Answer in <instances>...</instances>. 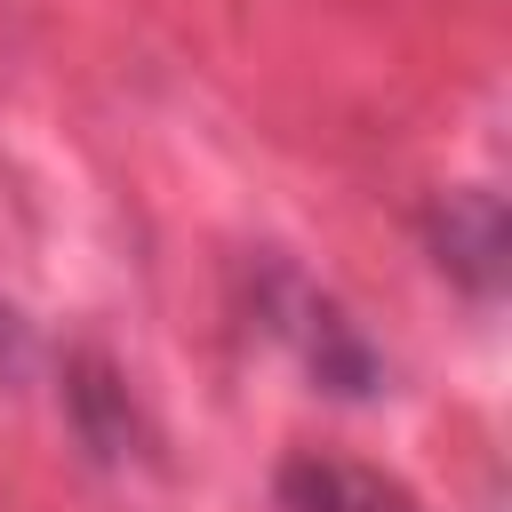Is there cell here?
<instances>
[{
	"mask_svg": "<svg viewBox=\"0 0 512 512\" xmlns=\"http://www.w3.org/2000/svg\"><path fill=\"white\" fill-rule=\"evenodd\" d=\"M24 360H32V328H24V312L0 296V376H16Z\"/></svg>",
	"mask_w": 512,
	"mask_h": 512,
	"instance_id": "5b68a950",
	"label": "cell"
},
{
	"mask_svg": "<svg viewBox=\"0 0 512 512\" xmlns=\"http://www.w3.org/2000/svg\"><path fill=\"white\" fill-rule=\"evenodd\" d=\"M64 400H72V416H80V440L96 448V456H120L128 448V392H120V376L96 360V352H72L64 360Z\"/></svg>",
	"mask_w": 512,
	"mask_h": 512,
	"instance_id": "277c9868",
	"label": "cell"
},
{
	"mask_svg": "<svg viewBox=\"0 0 512 512\" xmlns=\"http://www.w3.org/2000/svg\"><path fill=\"white\" fill-rule=\"evenodd\" d=\"M256 312H264V328L304 360V376L328 384L336 400H376V392H384V352H376V344L360 336V320H352L328 288H312L296 264L264 256V272H256Z\"/></svg>",
	"mask_w": 512,
	"mask_h": 512,
	"instance_id": "6da1fadb",
	"label": "cell"
},
{
	"mask_svg": "<svg viewBox=\"0 0 512 512\" xmlns=\"http://www.w3.org/2000/svg\"><path fill=\"white\" fill-rule=\"evenodd\" d=\"M432 256L456 288L496 296L504 288V208H496V192H448L432 208Z\"/></svg>",
	"mask_w": 512,
	"mask_h": 512,
	"instance_id": "3957f363",
	"label": "cell"
},
{
	"mask_svg": "<svg viewBox=\"0 0 512 512\" xmlns=\"http://www.w3.org/2000/svg\"><path fill=\"white\" fill-rule=\"evenodd\" d=\"M272 512H416V496L344 456H288L272 472Z\"/></svg>",
	"mask_w": 512,
	"mask_h": 512,
	"instance_id": "7a4b0ae2",
	"label": "cell"
}]
</instances>
